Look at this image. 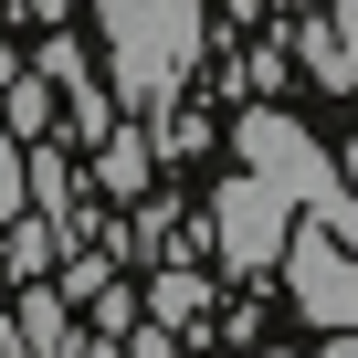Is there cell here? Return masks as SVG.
Segmentation results:
<instances>
[{
    "instance_id": "obj_14",
    "label": "cell",
    "mask_w": 358,
    "mask_h": 358,
    "mask_svg": "<svg viewBox=\"0 0 358 358\" xmlns=\"http://www.w3.org/2000/svg\"><path fill=\"white\" fill-rule=\"evenodd\" d=\"M316 358H358V327H327V348Z\"/></svg>"
},
{
    "instance_id": "obj_17",
    "label": "cell",
    "mask_w": 358,
    "mask_h": 358,
    "mask_svg": "<svg viewBox=\"0 0 358 358\" xmlns=\"http://www.w3.org/2000/svg\"><path fill=\"white\" fill-rule=\"evenodd\" d=\"M11 74H22V53H11V43H0V85H11Z\"/></svg>"
},
{
    "instance_id": "obj_2",
    "label": "cell",
    "mask_w": 358,
    "mask_h": 358,
    "mask_svg": "<svg viewBox=\"0 0 358 358\" xmlns=\"http://www.w3.org/2000/svg\"><path fill=\"white\" fill-rule=\"evenodd\" d=\"M232 148H243V169H264L274 190L316 222V232H337V243H358V190H348V169H337V148H316L306 137V116H285V106H253L243 127H232Z\"/></svg>"
},
{
    "instance_id": "obj_7",
    "label": "cell",
    "mask_w": 358,
    "mask_h": 358,
    "mask_svg": "<svg viewBox=\"0 0 358 358\" xmlns=\"http://www.w3.org/2000/svg\"><path fill=\"white\" fill-rule=\"evenodd\" d=\"M148 179H158V148H148L137 127H106V137H95V190H106V201H137Z\"/></svg>"
},
{
    "instance_id": "obj_10",
    "label": "cell",
    "mask_w": 358,
    "mask_h": 358,
    "mask_svg": "<svg viewBox=\"0 0 358 358\" xmlns=\"http://www.w3.org/2000/svg\"><path fill=\"white\" fill-rule=\"evenodd\" d=\"M53 243H64V232H53L43 211H22V222H11V243H0V274H22V285H32V274L53 264Z\"/></svg>"
},
{
    "instance_id": "obj_5",
    "label": "cell",
    "mask_w": 358,
    "mask_h": 358,
    "mask_svg": "<svg viewBox=\"0 0 358 358\" xmlns=\"http://www.w3.org/2000/svg\"><path fill=\"white\" fill-rule=\"evenodd\" d=\"M295 64L327 85V95H358V0H295Z\"/></svg>"
},
{
    "instance_id": "obj_8",
    "label": "cell",
    "mask_w": 358,
    "mask_h": 358,
    "mask_svg": "<svg viewBox=\"0 0 358 358\" xmlns=\"http://www.w3.org/2000/svg\"><path fill=\"white\" fill-rule=\"evenodd\" d=\"M201 306H211V274L201 264H158V285H148V316L158 327H201Z\"/></svg>"
},
{
    "instance_id": "obj_4",
    "label": "cell",
    "mask_w": 358,
    "mask_h": 358,
    "mask_svg": "<svg viewBox=\"0 0 358 358\" xmlns=\"http://www.w3.org/2000/svg\"><path fill=\"white\" fill-rule=\"evenodd\" d=\"M285 295H295V316L306 327H358V243H337V232H285Z\"/></svg>"
},
{
    "instance_id": "obj_12",
    "label": "cell",
    "mask_w": 358,
    "mask_h": 358,
    "mask_svg": "<svg viewBox=\"0 0 358 358\" xmlns=\"http://www.w3.org/2000/svg\"><path fill=\"white\" fill-rule=\"evenodd\" d=\"M116 358H179V327H127Z\"/></svg>"
},
{
    "instance_id": "obj_6",
    "label": "cell",
    "mask_w": 358,
    "mask_h": 358,
    "mask_svg": "<svg viewBox=\"0 0 358 358\" xmlns=\"http://www.w3.org/2000/svg\"><path fill=\"white\" fill-rule=\"evenodd\" d=\"M11 348H22V358H85V327H74V295L32 274V285L11 295Z\"/></svg>"
},
{
    "instance_id": "obj_9",
    "label": "cell",
    "mask_w": 358,
    "mask_h": 358,
    "mask_svg": "<svg viewBox=\"0 0 358 358\" xmlns=\"http://www.w3.org/2000/svg\"><path fill=\"white\" fill-rule=\"evenodd\" d=\"M0 127L11 137H53V74L43 64H22L11 85H0Z\"/></svg>"
},
{
    "instance_id": "obj_3",
    "label": "cell",
    "mask_w": 358,
    "mask_h": 358,
    "mask_svg": "<svg viewBox=\"0 0 358 358\" xmlns=\"http://www.w3.org/2000/svg\"><path fill=\"white\" fill-rule=\"evenodd\" d=\"M201 232H211L222 274H274V264H285V232H295V201L274 190L264 169H232V179H211Z\"/></svg>"
},
{
    "instance_id": "obj_1",
    "label": "cell",
    "mask_w": 358,
    "mask_h": 358,
    "mask_svg": "<svg viewBox=\"0 0 358 358\" xmlns=\"http://www.w3.org/2000/svg\"><path fill=\"white\" fill-rule=\"evenodd\" d=\"M95 43H106V95L148 116L201 74L211 0H95Z\"/></svg>"
},
{
    "instance_id": "obj_15",
    "label": "cell",
    "mask_w": 358,
    "mask_h": 358,
    "mask_svg": "<svg viewBox=\"0 0 358 358\" xmlns=\"http://www.w3.org/2000/svg\"><path fill=\"white\" fill-rule=\"evenodd\" d=\"M337 169H348V190H358V137H348V148H337Z\"/></svg>"
},
{
    "instance_id": "obj_11",
    "label": "cell",
    "mask_w": 358,
    "mask_h": 358,
    "mask_svg": "<svg viewBox=\"0 0 358 358\" xmlns=\"http://www.w3.org/2000/svg\"><path fill=\"white\" fill-rule=\"evenodd\" d=\"M32 211V169H22V137L0 127V222H22Z\"/></svg>"
},
{
    "instance_id": "obj_16",
    "label": "cell",
    "mask_w": 358,
    "mask_h": 358,
    "mask_svg": "<svg viewBox=\"0 0 358 358\" xmlns=\"http://www.w3.org/2000/svg\"><path fill=\"white\" fill-rule=\"evenodd\" d=\"M0 358H22V348H11V306H0Z\"/></svg>"
},
{
    "instance_id": "obj_18",
    "label": "cell",
    "mask_w": 358,
    "mask_h": 358,
    "mask_svg": "<svg viewBox=\"0 0 358 358\" xmlns=\"http://www.w3.org/2000/svg\"><path fill=\"white\" fill-rule=\"evenodd\" d=\"M253 358H295V348H253Z\"/></svg>"
},
{
    "instance_id": "obj_13",
    "label": "cell",
    "mask_w": 358,
    "mask_h": 358,
    "mask_svg": "<svg viewBox=\"0 0 358 358\" xmlns=\"http://www.w3.org/2000/svg\"><path fill=\"white\" fill-rule=\"evenodd\" d=\"M106 264H116V253H74V264H64V295H95V285H106Z\"/></svg>"
}]
</instances>
